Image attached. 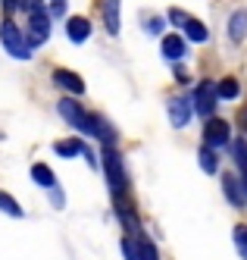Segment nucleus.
<instances>
[{
    "mask_svg": "<svg viewBox=\"0 0 247 260\" xmlns=\"http://www.w3.org/2000/svg\"><path fill=\"white\" fill-rule=\"evenodd\" d=\"M25 7H28V35H25V41H28V47H38V44H44L50 38V16L41 7V0H28Z\"/></svg>",
    "mask_w": 247,
    "mask_h": 260,
    "instance_id": "f257e3e1",
    "label": "nucleus"
},
{
    "mask_svg": "<svg viewBox=\"0 0 247 260\" xmlns=\"http://www.w3.org/2000/svg\"><path fill=\"white\" fill-rule=\"evenodd\" d=\"M0 41H4V47H7L10 57H19V60H28L31 57V47L25 41V35L19 31V25L10 19V16L0 22Z\"/></svg>",
    "mask_w": 247,
    "mask_h": 260,
    "instance_id": "f03ea898",
    "label": "nucleus"
},
{
    "mask_svg": "<svg viewBox=\"0 0 247 260\" xmlns=\"http://www.w3.org/2000/svg\"><path fill=\"white\" fill-rule=\"evenodd\" d=\"M103 166H107V179L113 191H125V176H122V157L116 154V147L107 144L103 147Z\"/></svg>",
    "mask_w": 247,
    "mask_h": 260,
    "instance_id": "7ed1b4c3",
    "label": "nucleus"
},
{
    "mask_svg": "<svg viewBox=\"0 0 247 260\" xmlns=\"http://www.w3.org/2000/svg\"><path fill=\"white\" fill-rule=\"evenodd\" d=\"M216 98H219L216 82L203 79V82L197 85V91H194V110H197L200 116H206V119H210V116H213V107H216Z\"/></svg>",
    "mask_w": 247,
    "mask_h": 260,
    "instance_id": "20e7f679",
    "label": "nucleus"
},
{
    "mask_svg": "<svg viewBox=\"0 0 247 260\" xmlns=\"http://www.w3.org/2000/svg\"><path fill=\"white\" fill-rule=\"evenodd\" d=\"M203 144H210V147H222V144H229V122L219 119V116H210L203 125Z\"/></svg>",
    "mask_w": 247,
    "mask_h": 260,
    "instance_id": "39448f33",
    "label": "nucleus"
},
{
    "mask_svg": "<svg viewBox=\"0 0 247 260\" xmlns=\"http://www.w3.org/2000/svg\"><path fill=\"white\" fill-rule=\"evenodd\" d=\"M53 82L60 85L63 91H69V94H85V79L75 76V72H69V69H56L53 72Z\"/></svg>",
    "mask_w": 247,
    "mask_h": 260,
    "instance_id": "423d86ee",
    "label": "nucleus"
},
{
    "mask_svg": "<svg viewBox=\"0 0 247 260\" xmlns=\"http://www.w3.org/2000/svg\"><path fill=\"white\" fill-rule=\"evenodd\" d=\"M66 35H69V41L82 44V41H88V35H91V22L85 19V16H69V19H66Z\"/></svg>",
    "mask_w": 247,
    "mask_h": 260,
    "instance_id": "0eeeda50",
    "label": "nucleus"
},
{
    "mask_svg": "<svg viewBox=\"0 0 247 260\" xmlns=\"http://www.w3.org/2000/svg\"><path fill=\"white\" fill-rule=\"evenodd\" d=\"M188 116H191V104H188L185 98H172V101H169V122H172L175 128L188 125Z\"/></svg>",
    "mask_w": 247,
    "mask_h": 260,
    "instance_id": "6e6552de",
    "label": "nucleus"
},
{
    "mask_svg": "<svg viewBox=\"0 0 247 260\" xmlns=\"http://www.w3.org/2000/svg\"><path fill=\"white\" fill-rule=\"evenodd\" d=\"M160 50H163V57H166V60H182V57H185V50H188V44H185L182 35H166L163 44H160Z\"/></svg>",
    "mask_w": 247,
    "mask_h": 260,
    "instance_id": "1a4fd4ad",
    "label": "nucleus"
},
{
    "mask_svg": "<svg viewBox=\"0 0 247 260\" xmlns=\"http://www.w3.org/2000/svg\"><path fill=\"white\" fill-rule=\"evenodd\" d=\"M103 7V22L110 35H119V0H100Z\"/></svg>",
    "mask_w": 247,
    "mask_h": 260,
    "instance_id": "9d476101",
    "label": "nucleus"
},
{
    "mask_svg": "<svg viewBox=\"0 0 247 260\" xmlns=\"http://www.w3.org/2000/svg\"><path fill=\"white\" fill-rule=\"evenodd\" d=\"M185 35H188V38H191L194 44H203L206 38H210V31H206V25H203L200 19H191V16L185 19Z\"/></svg>",
    "mask_w": 247,
    "mask_h": 260,
    "instance_id": "9b49d317",
    "label": "nucleus"
},
{
    "mask_svg": "<svg viewBox=\"0 0 247 260\" xmlns=\"http://www.w3.org/2000/svg\"><path fill=\"white\" fill-rule=\"evenodd\" d=\"M222 185H225V198H229L232 204H244V194H241V182H238V176L225 173V176H222Z\"/></svg>",
    "mask_w": 247,
    "mask_h": 260,
    "instance_id": "f8f14e48",
    "label": "nucleus"
},
{
    "mask_svg": "<svg viewBox=\"0 0 247 260\" xmlns=\"http://www.w3.org/2000/svg\"><path fill=\"white\" fill-rule=\"evenodd\" d=\"M197 157H200V166H203V173H210V176H213V173L219 170V157H216V147H210V144H203Z\"/></svg>",
    "mask_w": 247,
    "mask_h": 260,
    "instance_id": "ddd939ff",
    "label": "nucleus"
},
{
    "mask_svg": "<svg viewBox=\"0 0 247 260\" xmlns=\"http://www.w3.org/2000/svg\"><path fill=\"white\" fill-rule=\"evenodd\" d=\"M53 151L60 154V157H75V154H82L85 151V144L79 138H66V141H56L53 144Z\"/></svg>",
    "mask_w": 247,
    "mask_h": 260,
    "instance_id": "4468645a",
    "label": "nucleus"
},
{
    "mask_svg": "<svg viewBox=\"0 0 247 260\" xmlns=\"http://www.w3.org/2000/svg\"><path fill=\"white\" fill-rule=\"evenodd\" d=\"M216 91H219V98H225V101H235V98L241 94V85H238V79L225 76V79L216 85Z\"/></svg>",
    "mask_w": 247,
    "mask_h": 260,
    "instance_id": "2eb2a0df",
    "label": "nucleus"
},
{
    "mask_svg": "<svg viewBox=\"0 0 247 260\" xmlns=\"http://www.w3.org/2000/svg\"><path fill=\"white\" fill-rule=\"evenodd\" d=\"M244 31H247V10H238V13L232 16V25H229L232 41H241V38H244Z\"/></svg>",
    "mask_w": 247,
    "mask_h": 260,
    "instance_id": "dca6fc26",
    "label": "nucleus"
},
{
    "mask_svg": "<svg viewBox=\"0 0 247 260\" xmlns=\"http://www.w3.org/2000/svg\"><path fill=\"white\" fill-rule=\"evenodd\" d=\"M31 179H34L38 185H50V188L56 185L53 170H50V166H44V163H34V166H31Z\"/></svg>",
    "mask_w": 247,
    "mask_h": 260,
    "instance_id": "f3484780",
    "label": "nucleus"
},
{
    "mask_svg": "<svg viewBox=\"0 0 247 260\" xmlns=\"http://www.w3.org/2000/svg\"><path fill=\"white\" fill-rule=\"evenodd\" d=\"M135 241H138V260H160V254H157V248H154V241H150L147 235H138Z\"/></svg>",
    "mask_w": 247,
    "mask_h": 260,
    "instance_id": "a211bd4d",
    "label": "nucleus"
},
{
    "mask_svg": "<svg viewBox=\"0 0 247 260\" xmlns=\"http://www.w3.org/2000/svg\"><path fill=\"white\" fill-rule=\"evenodd\" d=\"M232 151H235V160H238V170L247 176V141H244V138L232 141Z\"/></svg>",
    "mask_w": 247,
    "mask_h": 260,
    "instance_id": "6ab92c4d",
    "label": "nucleus"
},
{
    "mask_svg": "<svg viewBox=\"0 0 247 260\" xmlns=\"http://www.w3.org/2000/svg\"><path fill=\"white\" fill-rule=\"evenodd\" d=\"M0 210L10 213V216H22V207H19V204H16L7 191H0Z\"/></svg>",
    "mask_w": 247,
    "mask_h": 260,
    "instance_id": "aec40b11",
    "label": "nucleus"
},
{
    "mask_svg": "<svg viewBox=\"0 0 247 260\" xmlns=\"http://www.w3.org/2000/svg\"><path fill=\"white\" fill-rule=\"evenodd\" d=\"M235 248L247 260V226H235Z\"/></svg>",
    "mask_w": 247,
    "mask_h": 260,
    "instance_id": "412c9836",
    "label": "nucleus"
},
{
    "mask_svg": "<svg viewBox=\"0 0 247 260\" xmlns=\"http://www.w3.org/2000/svg\"><path fill=\"white\" fill-rule=\"evenodd\" d=\"M28 0H4V16H13L19 7H25Z\"/></svg>",
    "mask_w": 247,
    "mask_h": 260,
    "instance_id": "4be33fe9",
    "label": "nucleus"
},
{
    "mask_svg": "<svg viewBox=\"0 0 247 260\" xmlns=\"http://www.w3.org/2000/svg\"><path fill=\"white\" fill-rule=\"evenodd\" d=\"M169 19H172L175 25H185V19H188V13H185V10H179V7H172V10H169Z\"/></svg>",
    "mask_w": 247,
    "mask_h": 260,
    "instance_id": "5701e85b",
    "label": "nucleus"
},
{
    "mask_svg": "<svg viewBox=\"0 0 247 260\" xmlns=\"http://www.w3.org/2000/svg\"><path fill=\"white\" fill-rule=\"evenodd\" d=\"M244 188H247V176H244Z\"/></svg>",
    "mask_w": 247,
    "mask_h": 260,
    "instance_id": "b1692460",
    "label": "nucleus"
}]
</instances>
